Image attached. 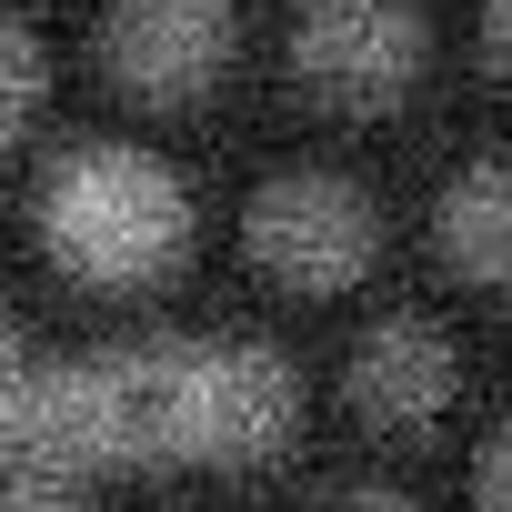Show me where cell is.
<instances>
[{
  "label": "cell",
  "instance_id": "obj_1",
  "mask_svg": "<svg viewBox=\"0 0 512 512\" xmlns=\"http://www.w3.org/2000/svg\"><path fill=\"white\" fill-rule=\"evenodd\" d=\"M111 372L131 402V442L262 452L292 422V372L251 342H151V352H111Z\"/></svg>",
  "mask_w": 512,
  "mask_h": 512
},
{
  "label": "cell",
  "instance_id": "obj_2",
  "mask_svg": "<svg viewBox=\"0 0 512 512\" xmlns=\"http://www.w3.org/2000/svg\"><path fill=\"white\" fill-rule=\"evenodd\" d=\"M181 181L151 161V151H121V141H91L51 171L41 191V231L71 272L91 282H131V272H161L181 251Z\"/></svg>",
  "mask_w": 512,
  "mask_h": 512
},
{
  "label": "cell",
  "instance_id": "obj_3",
  "mask_svg": "<svg viewBox=\"0 0 512 512\" xmlns=\"http://www.w3.org/2000/svg\"><path fill=\"white\" fill-rule=\"evenodd\" d=\"M0 452H11L21 472H81V462L141 452L111 352L101 362H21L11 392H0Z\"/></svg>",
  "mask_w": 512,
  "mask_h": 512
},
{
  "label": "cell",
  "instance_id": "obj_4",
  "mask_svg": "<svg viewBox=\"0 0 512 512\" xmlns=\"http://www.w3.org/2000/svg\"><path fill=\"white\" fill-rule=\"evenodd\" d=\"M372 241H382L372 201L352 181H332V171H282V181H262V201H251V251H262L282 282H302V292L362 282Z\"/></svg>",
  "mask_w": 512,
  "mask_h": 512
},
{
  "label": "cell",
  "instance_id": "obj_5",
  "mask_svg": "<svg viewBox=\"0 0 512 512\" xmlns=\"http://www.w3.org/2000/svg\"><path fill=\"white\" fill-rule=\"evenodd\" d=\"M292 71L322 101H382L422 71V21L412 0H302L292 21Z\"/></svg>",
  "mask_w": 512,
  "mask_h": 512
},
{
  "label": "cell",
  "instance_id": "obj_6",
  "mask_svg": "<svg viewBox=\"0 0 512 512\" xmlns=\"http://www.w3.org/2000/svg\"><path fill=\"white\" fill-rule=\"evenodd\" d=\"M101 41L131 91H201L231 61V11L221 0H111Z\"/></svg>",
  "mask_w": 512,
  "mask_h": 512
},
{
  "label": "cell",
  "instance_id": "obj_7",
  "mask_svg": "<svg viewBox=\"0 0 512 512\" xmlns=\"http://www.w3.org/2000/svg\"><path fill=\"white\" fill-rule=\"evenodd\" d=\"M352 402L372 422H432L452 402V342L432 322H382L362 352H352Z\"/></svg>",
  "mask_w": 512,
  "mask_h": 512
},
{
  "label": "cell",
  "instance_id": "obj_8",
  "mask_svg": "<svg viewBox=\"0 0 512 512\" xmlns=\"http://www.w3.org/2000/svg\"><path fill=\"white\" fill-rule=\"evenodd\" d=\"M442 251L472 282H512V161H472L442 191Z\"/></svg>",
  "mask_w": 512,
  "mask_h": 512
},
{
  "label": "cell",
  "instance_id": "obj_9",
  "mask_svg": "<svg viewBox=\"0 0 512 512\" xmlns=\"http://www.w3.org/2000/svg\"><path fill=\"white\" fill-rule=\"evenodd\" d=\"M31 101H41V51H31L21 21H0V131H21Z\"/></svg>",
  "mask_w": 512,
  "mask_h": 512
},
{
  "label": "cell",
  "instance_id": "obj_10",
  "mask_svg": "<svg viewBox=\"0 0 512 512\" xmlns=\"http://www.w3.org/2000/svg\"><path fill=\"white\" fill-rule=\"evenodd\" d=\"M482 512H512V432H502L492 462H482Z\"/></svg>",
  "mask_w": 512,
  "mask_h": 512
},
{
  "label": "cell",
  "instance_id": "obj_11",
  "mask_svg": "<svg viewBox=\"0 0 512 512\" xmlns=\"http://www.w3.org/2000/svg\"><path fill=\"white\" fill-rule=\"evenodd\" d=\"M0 512H71L51 482H11V492H0Z\"/></svg>",
  "mask_w": 512,
  "mask_h": 512
},
{
  "label": "cell",
  "instance_id": "obj_12",
  "mask_svg": "<svg viewBox=\"0 0 512 512\" xmlns=\"http://www.w3.org/2000/svg\"><path fill=\"white\" fill-rule=\"evenodd\" d=\"M492 51H502V71H512V0H492Z\"/></svg>",
  "mask_w": 512,
  "mask_h": 512
},
{
  "label": "cell",
  "instance_id": "obj_13",
  "mask_svg": "<svg viewBox=\"0 0 512 512\" xmlns=\"http://www.w3.org/2000/svg\"><path fill=\"white\" fill-rule=\"evenodd\" d=\"M21 362H31V352L11 342V322H0V392H11V372H21Z\"/></svg>",
  "mask_w": 512,
  "mask_h": 512
},
{
  "label": "cell",
  "instance_id": "obj_14",
  "mask_svg": "<svg viewBox=\"0 0 512 512\" xmlns=\"http://www.w3.org/2000/svg\"><path fill=\"white\" fill-rule=\"evenodd\" d=\"M332 512H402V502H382V492H342Z\"/></svg>",
  "mask_w": 512,
  "mask_h": 512
}]
</instances>
